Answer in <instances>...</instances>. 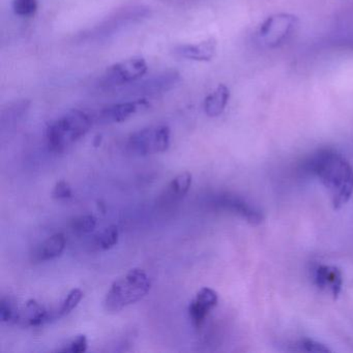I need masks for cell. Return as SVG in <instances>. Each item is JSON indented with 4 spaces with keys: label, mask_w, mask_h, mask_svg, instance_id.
Listing matches in <instances>:
<instances>
[{
    "label": "cell",
    "mask_w": 353,
    "mask_h": 353,
    "mask_svg": "<svg viewBox=\"0 0 353 353\" xmlns=\"http://www.w3.org/2000/svg\"><path fill=\"white\" fill-rule=\"evenodd\" d=\"M307 167L330 191L334 210L348 202L353 193V169L346 159L334 150H322L312 157Z\"/></svg>",
    "instance_id": "1"
},
{
    "label": "cell",
    "mask_w": 353,
    "mask_h": 353,
    "mask_svg": "<svg viewBox=\"0 0 353 353\" xmlns=\"http://www.w3.org/2000/svg\"><path fill=\"white\" fill-rule=\"evenodd\" d=\"M150 288L152 282L146 272L140 268H133L111 285L103 303L104 309L109 313H117L128 305L141 301Z\"/></svg>",
    "instance_id": "2"
},
{
    "label": "cell",
    "mask_w": 353,
    "mask_h": 353,
    "mask_svg": "<svg viewBox=\"0 0 353 353\" xmlns=\"http://www.w3.org/2000/svg\"><path fill=\"white\" fill-rule=\"evenodd\" d=\"M92 125V119L88 113L78 109L69 111L47 128L49 150L53 152H63L85 136Z\"/></svg>",
    "instance_id": "3"
},
{
    "label": "cell",
    "mask_w": 353,
    "mask_h": 353,
    "mask_svg": "<svg viewBox=\"0 0 353 353\" xmlns=\"http://www.w3.org/2000/svg\"><path fill=\"white\" fill-rule=\"evenodd\" d=\"M150 15V10L143 6L125 8L115 12L92 30L84 32L80 40L81 42H101L108 40L121 30L146 19Z\"/></svg>",
    "instance_id": "4"
},
{
    "label": "cell",
    "mask_w": 353,
    "mask_h": 353,
    "mask_svg": "<svg viewBox=\"0 0 353 353\" xmlns=\"http://www.w3.org/2000/svg\"><path fill=\"white\" fill-rule=\"evenodd\" d=\"M128 150L138 156L161 154L170 146V129L166 125H154L139 130L128 139Z\"/></svg>",
    "instance_id": "5"
},
{
    "label": "cell",
    "mask_w": 353,
    "mask_h": 353,
    "mask_svg": "<svg viewBox=\"0 0 353 353\" xmlns=\"http://www.w3.org/2000/svg\"><path fill=\"white\" fill-rule=\"evenodd\" d=\"M148 63L142 57H132L114 63L105 71L99 80L103 90H117L127 84L135 83L148 73Z\"/></svg>",
    "instance_id": "6"
},
{
    "label": "cell",
    "mask_w": 353,
    "mask_h": 353,
    "mask_svg": "<svg viewBox=\"0 0 353 353\" xmlns=\"http://www.w3.org/2000/svg\"><path fill=\"white\" fill-rule=\"evenodd\" d=\"M179 80L181 75L179 72L170 70L152 76L148 79L131 86L129 92L131 96L141 97L142 99H144L143 97L160 96L172 90L179 83Z\"/></svg>",
    "instance_id": "7"
},
{
    "label": "cell",
    "mask_w": 353,
    "mask_h": 353,
    "mask_svg": "<svg viewBox=\"0 0 353 353\" xmlns=\"http://www.w3.org/2000/svg\"><path fill=\"white\" fill-rule=\"evenodd\" d=\"M218 301L216 291L208 287H204L198 291L195 299L189 305L190 319L194 327L199 330L203 326L210 310L216 307Z\"/></svg>",
    "instance_id": "8"
},
{
    "label": "cell",
    "mask_w": 353,
    "mask_h": 353,
    "mask_svg": "<svg viewBox=\"0 0 353 353\" xmlns=\"http://www.w3.org/2000/svg\"><path fill=\"white\" fill-rule=\"evenodd\" d=\"M146 99L130 101V102L117 103L102 109L98 114L99 123L103 125L123 123L135 114L138 110L148 107Z\"/></svg>",
    "instance_id": "9"
},
{
    "label": "cell",
    "mask_w": 353,
    "mask_h": 353,
    "mask_svg": "<svg viewBox=\"0 0 353 353\" xmlns=\"http://www.w3.org/2000/svg\"><path fill=\"white\" fill-rule=\"evenodd\" d=\"M51 319V313L44 305L34 299H30L24 303L21 309H18L14 323L23 327H38Z\"/></svg>",
    "instance_id": "10"
},
{
    "label": "cell",
    "mask_w": 353,
    "mask_h": 353,
    "mask_svg": "<svg viewBox=\"0 0 353 353\" xmlns=\"http://www.w3.org/2000/svg\"><path fill=\"white\" fill-rule=\"evenodd\" d=\"M30 108L28 100H18L3 107L0 112V130L1 133L15 129L23 121Z\"/></svg>",
    "instance_id": "11"
},
{
    "label": "cell",
    "mask_w": 353,
    "mask_h": 353,
    "mask_svg": "<svg viewBox=\"0 0 353 353\" xmlns=\"http://www.w3.org/2000/svg\"><path fill=\"white\" fill-rule=\"evenodd\" d=\"M216 51V41L208 39L198 44L179 45L175 47L174 53L183 59L196 61H208L214 57Z\"/></svg>",
    "instance_id": "12"
},
{
    "label": "cell",
    "mask_w": 353,
    "mask_h": 353,
    "mask_svg": "<svg viewBox=\"0 0 353 353\" xmlns=\"http://www.w3.org/2000/svg\"><path fill=\"white\" fill-rule=\"evenodd\" d=\"M216 204L224 210L239 214L253 225L260 224L262 222V219H263L257 210H254L249 204L245 203L243 200L235 197V196H221L216 200Z\"/></svg>",
    "instance_id": "13"
},
{
    "label": "cell",
    "mask_w": 353,
    "mask_h": 353,
    "mask_svg": "<svg viewBox=\"0 0 353 353\" xmlns=\"http://www.w3.org/2000/svg\"><path fill=\"white\" fill-rule=\"evenodd\" d=\"M315 282L320 289L330 288L334 299H338L342 289V274L336 266L321 265L316 270Z\"/></svg>",
    "instance_id": "14"
},
{
    "label": "cell",
    "mask_w": 353,
    "mask_h": 353,
    "mask_svg": "<svg viewBox=\"0 0 353 353\" xmlns=\"http://www.w3.org/2000/svg\"><path fill=\"white\" fill-rule=\"evenodd\" d=\"M65 249V237L61 233L52 235L41 243L34 253V261L43 262L59 257Z\"/></svg>",
    "instance_id": "15"
},
{
    "label": "cell",
    "mask_w": 353,
    "mask_h": 353,
    "mask_svg": "<svg viewBox=\"0 0 353 353\" xmlns=\"http://www.w3.org/2000/svg\"><path fill=\"white\" fill-rule=\"evenodd\" d=\"M229 98H230V90L224 84H220L204 100V112L210 117H219L226 108Z\"/></svg>",
    "instance_id": "16"
},
{
    "label": "cell",
    "mask_w": 353,
    "mask_h": 353,
    "mask_svg": "<svg viewBox=\"0 0 353 353\" xmlns=\"http://www.w3.org/2000/svg\"><path fill=\"white\" fill-rule=\"evenodd\" d=\"M192 174L190 172H183L177 175L169 185L166 191L167 198L170 200H179L189 192L192 185Z\"/></svg>",
    "instance_id": "17"
},
{
    "label": "cell",
    "mask_w": 353,
    "mask_h": 353,
    "mask_svg": "<svg viewBox=\"0 0 353 353\" xmlns=\"http://www.w3.org/2000/svg\"><path fill=\"white\" fill-rule=\"evenodd\" d=\"M119 229L114 225L107 227L104 231L98 235L96 239V245L98 249L106 251L111 249L119 243Z\"/></svg>",
    "instance_id": "18"
},
{
    "label": "cell",
    "mask_w": 353,
    "mask_h": 353,
    "mask_svg": "<svg viewBox=\"0 0 353 353\" xmlns=\"http://www.w3.org/2000/svg\"><path fill=\"white\" fill-rule=\"evenodd\" d=\"M82 297H83V292L80 289L76 288L70 291L69 294L61 303L59 311L57 312V317H63V316L71 313L77 307L78 303L81 301Z\"/></svg>",
    "instance_id": "19"
},
{
    "label": "cell",
    "mask_w": 353,
    "mask_h": 353,
    "mask_svg": "<svg viewBox=\"0 0 353 353\" xmlns=\"http://www.w3.org/2000/svg\"><path fill=\"white\" fill-rule=\"evenodd\" d=\"M97 226V219L92 214H83L74 219L71 223L72 229L78 234H88L94 231Z\"/></svg>",
    "instance_id": "20"
},
{
    "label": "cell",
    "mask_w": 353,
    "mask_h": 353,
    "mask_svg": "<svg viewBox=\"0 0 353 353\" xmlns=\"http://www.w3.org/2000/svg\"><path fill=\"white\" fill-rule=\"evenodd\" d=\"M38 9V0H13L14 13L20 17H32Z\"/></svg>",
    "instance_id": "21"
},
{
    "label": "cell",
    "mask_w": 353,
    "mask_h": 353,
    "mask_svg": "<svg viewBox=\"0 0 353 353\" xmlns=\"http://www.w3.org/2000/svg\"><path fill=\"white\" fill-rule=\"evenodd\" d=\"M18 307L10 299L3 297L0 301V319L3 322H15Z\"/></svg>",
    "instance_id": "22"
},
{
    "label": "cell",
    "mask_w": 353,
    "mask_h": 353,
    "mask_svg": "<svg viewBox=\"0 0 353 353\" xmlns=\"http://www.w3.org/2000/svg\"><path fill=\"white\" fill-rule=\"evenodd\" d=\"M88 338L84 334L76 336L75 339L68 343L63 348L59 349L61 352L82 353L88 350Z\"/></svg>",
    "instance_id": "23"
},
{
    "label": "cell",
    "mask_w": 353,
    "mask_h": 353,
    "mask_svg": "<svg viewBox=\"0 0 353 353\" xmlns=\"http://www.w3.org/2000/svg\"><path fill=\"white\" fill-rule=\"evenodd\" d=\"M299 346L307 352H330V349H328L325 345L316 342L311 339H303L299 342Z\"/></svg>",
    "instance_id": "24"
},
{
    "label": "cell",
    "mask_w": 353,
    "mask_h": 353,
    "mask_svg": "<svg viewBox=\"0 0 353 353\" xmlns=\"http://www.w3.org/2000/svg\"><path fill=\"white\" fill-rule=\"evenodd\" d=\"M52 197L57 200L68 199V198H71V185H70L67 181H59V183L55 185L54 189H53Z\"/></svg>",
    "instance_id": "25"
},
{
    "label": "cell",
    "mask_w": 353,
    "mask_h": 353,
    "mask_svg": "<svg viewBox=\"0 0 353 353\" xmlns=\"http://www.w3.org/2000/svg\"><path fill=\"white\" fill-rule=\"evenodd\" d=\"M274 17H268L263 23L260 26L259 32L262 37L268 36L270 34V30H272L274 26Z\"/></svg>",
    "instance_id": "26"
}]
</instances>
